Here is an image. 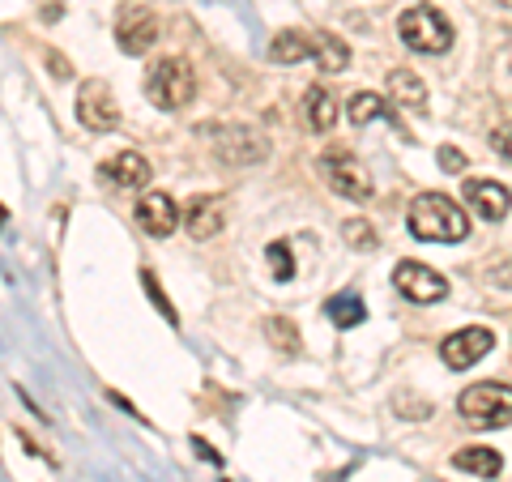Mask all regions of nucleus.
Returning a JSON list of instances; mask_svg holds the SVG:
<instances>
[{"label":"nucleus","mask_w":512,"mask_h":482,"mask_svg":"<svg viewBox=\"0 0 512 482\" xmlns=\"http://www.w3.org/2000/svg\"><path fill=\"white\" fill-rule=\"evenodd\" d=\"M491 146H495V150H500V154L508 158V163H512V124H504V128H500V133H495V137H491Z\"/></svg>","instance_id":"nucleus-27"},{"label":"nucleus","mask_w":512,"mask_h":482,"mask_svg":"<svg viewBox=\"0 0 512 482\" xmlns=\"http://www.w3.org/2000/svg\"><path fill=\"white\" fill-rule=\"evenodd\" d=\"M346 111H350V124H355V128H359V124H372V120H393V124H397V111L384 103L380 94H372V90L350 94V107H346ZM397 128H402V124H397ZM402 137H410L406 128H402Z\"/></svg>","instance_id":"nucleus-17"},{"label":"nucleus","mask_w":512,"mask_h":482,"mask_svg":"<svg viewBox=\"0 0 512 482\" xmlns=\"http://www.w3.org/2000/svg\"><path fill=\"white\" fill-rule=\"evenodd\" d=\"M269 269H274L278 282H291L295 278V256L286 244H269Z\"/></svg>","instance_id":"nucleus-24"},{"label":"nucleus","mask_w":512,"mask_h":482,"mask_svg":"<svg viewBox=\"0 0 512 482\" xmlns=\"http://www.w3.org/2000/svg\"><path fill=\"white\" fill-rule=\"evenodd\" d=\"M146 94H150V103L154 107H163V111H180L192 94H197V77H192V69L184 60H158L150 77H146Z\"/></svg>","instance_id":"nucleus-4"},{"label":"nucleus","mask_w":512,"mask_h":482,"mask_svg":"<svg viewBox=\"0 0 512 482\" xmlns=\"http://www.w3.org/2000/svg\"><path fill=\"white\" fill-rule=\"evenodd\" d=\"M141 282H146V291H150V299L158 303V312H163V316L171 320V325H180V316H175V308H171V303H167V295H163V286H158V282H154V273H150V269H141Z\"/></svg>","instance_id":"nucleus-25"},{"label":"nucleus","mask_w":512,"mask_h":482,"mask_svg":"<svg viewBox=\"0 0 512 482\" xmlns=\"http://www.w3.org/2000/svg\"><path fill=\"white\" fill-rule=\"evenodd\" d=\"M77 120H82L90 133H116L120 128V107L111 103V90L103 82H86L77 94Z\"/></svg>","instance_id":"nucleus-9"},{"label":"nucleus","mask_w":512,"mask_h":482,"mask_svg":"<svg viewBox=\"0 0 512 482\" xmlns=\"http://www.w3.org/2000/svg\"><path fill=\"white\" fill-rule=\"evenodd\" d=\"M440 167H444L448 175H461V171H466V154L453 150V146H444V150H440Z\"/></svg>","instance_id":"nucleus-26"},{"label":"nucleus","mask_w":512,"mask_h":482,"mask_svg":"<svg viewBox=\"0 0 512 482\" xmlns=\"http://www.w3.org/2000/svg\"><path fill=\"white\" fill-rule=\"evenodd\" d=\"M158 39V18H154V9L146 5V0H128V5L116 13V43H120V52L128 56H141V52H150Z\"/></svg>","instance_id":"nucleus-5"},{"label":"nucleus","mask_w":512,"mask_h":482,"mask_svg":"<svg viewBox=\"0 0 512 482\" xmlns=\"http://www.w3.org/2000/svg\"><path fill=\"white\" fill-rule=\"evenodd\" d=\"M508 188L504 184H495V180H470L466 184V205L483 218V222H500L508 214Z\"/></svg>","instance_id":"nucleus-12"},{"label":"nucleus","mask_w":512,"mask_h":482,"mask_svg":"<svg viewBox=\"0 0 512 482\" xmlns=\"http://www.w3.org/2000/svg\"><path fill=\"white\" fill-rule=\"evenodd\" d=\"M320 171H325V180H329V188L338 192V197H346V201H367L372 197V180H367V171L346 150H333V154L320 158Z\"/></svg>","instance_id":"nucleus-6"},{"label":"nucleus","mask_w":512,"mask_h":482,"mask_svg":"<svg viewBox=\"0 0 512 482\" xmlns=\"http://www.w3.org/2000/svg\"><path fill=\"white\" fill-rule=\"evenodd\" d=\"M491 346H495V333L474 325V329L448 333V337H444V346H440V355H444V363L453 367V372H466V367H474L478 359H487V355H491Z\"/></svg>","instance_id":"nucleus-10"},{"label":"nucleus","mask_w":512,"mask_h":482,"mask_svg":"<svg viewBox=\"0 0 512 482\" xmlns=\"http://www.w3.org/2000/svg\"><path fill=\"white\" fill-rule=\"evenodd\" d=\"M103 175H107L111 184H120V188H146L150 184V163L137 150H124L116 158H107Z\"/></svg>","instance_id":"nucleus-14"},{"label":"nucleus","mask_w":512,"mask_h":482,"mask_svg":"<svg viewBox=\"0 0 512 482\" xmlns=\"http://www.w3.org/2000/svg\"><path fill=\"white\" fill-rule=\"evenodd\" d=\"M453 465L461 474H470V478H495V474H500V453H495V448L474 444V448H461V453H453Z\"/></svg>","instance_id":"nucleus-18"},{"label":"nucleus","mask_w":512,"mask_h":482,"mask_svg":"<svg viewBox=\"0 0 512 482\" xmlns=\"http://www.w3.org/2000/svg\"><path fill=\"white\" fill-rule=\"evenodd\" d=\"M397 35L410 52H423V56H444L453 47V26L436 5H414L397 18Z\"/></svg>","instance_id":"nucleus-2"},{"label":"nucleus","mask_w":512,"mask_h":482,"mask_svg":"<svg viewBox=\"0 0 512 482\" xmlns=\"http://www.w3.org/2000/svg\"><path fill=\"white\" fill-rule=\"evenodd\" d=\"M222 222H227V210H222V197H197L188 201L184 210V227L192 239H214L222 231Z\"/></svg>","instance_id":"nucleus-13"},{"label":"nucleus","mask_w":512,"mask_h":482,"mask_svg":"<svg viewBox=\"0 0 512 482\" xmlns=\"http://www.w3.org/2000/svg\"><path fill=\"white\" fill-rule=\"evenodd\" d=\"M389 99L406 111H427V86L419 82V73L410 69H393L389 73Z\"/></svg>","instance_id":"nucleus-16"},{"label":"nucleus","mask_w":512,"mask_h":482,"mask_svg":"<svg viewBox=\"0 0 512 482\" xmlns=\"http://www.w3.org/2000/svg\"><path fill=\"white\" fill-rule=\"evenodd\" d=\"M265 150L269 146L261 141V133H252V128H244V124H231V128H218V133H214V154L227 167H252V163H261Z\"/></svg>","instance_id":"nucleus-7"},{"label":"nucleus","mask_w":512,"mask_h":482,"mask_svg":"<svg viewBox=\"0 0 512 482\" xmlns=\"http://www.w3.org/2000/svg\"><path fill=\"white\" fill-rule=\"evenodd\" d=\"M346 60H350V52H346V43L338 35H316V64H320V69H325V73H342Z\"/></svg>","instance_id":"nucleus-21"},{"label":"nucleus","mask_w":512,"mask_h":482,"mask_svg":"<svg viewBox=\"0 0 512 482\" xmlns=\"http://www.w3.org/2000/svg\"><path fill=\"white\" fill-rule=\"evenodd\" d=\"M393 286L402 291L410 303H440L448 295V282L440 278L436 269H427L419 261H402L393 269Z\"/></svg>","instance_id":"nucleus-8"},{"label":"nucleus","mask_w":512,"mask_h":482,"mask_svg":"<svg viewBox=\"0 0 512 482\" xmlns=\"http://www.w3.org/2000/svg\"><path fill=\"white\" fill-rule=\"evenodd\" d=\"M325 312H329V320H333L338 329H355L359 320L367 316V308H363L359 295H333V299L325 303Z\"/></svg>","instance_id":"nucleus-20"},{"label":"nucleus","mask_w":512,"mask_h":482,"mask_svg":"<svg viewBox=\"0 0 512 482\" xmlns=\"http://www.w3.org/2000/svg\"><path fill=\"white\" fill-rule=\"evenodd\" d=\"M52 69H56V77H69V64H64V56H52Z\"/></svg>","instance_id":"nucleus-28"},{"label":"nucleus","mask_w":512,"mask_h":482,"mask_svg":"<svg viewBox=\"0 0 512 482\" xmlns=\"http://www.w3.org/2000/svg\"><path fill=\"white\" fill-rule=\"evenodd\" d=\"M406 222H410L414 239H431V244H457V239L470 235L466 210H461L453 197H444V192H423V197L410 205Z\"/></svg>","instance_id":"nucleus-1"},{"label":"nucleus","mask_w":512,"mask_h":482,"mask_svg":"<svg viewBox=\"0 0 512 482\" xmlns=\"http://www.w3.org/2000/svg\"><path fill=\"white\" fill-rule=\"evenodd\" d=\"M303 111H308V128H312V133H329V128L338 124V103H333V94L325 86H312L308 90Z\"/></svg>","instance_id":"nucleus-19"},{"label":"nucleus","mask_w":512,"mask_h":482,"mask_svg":"<svg viewBox=\"0 0 512 482\" xmlns=\"http://www.w3.org/2000/svg\"><path fill=\"white\" fill-rule=\"evenodd\" d=\"M342 235H346L350 248H363V252L376 248V231H372V222H363V218H350L346 227H342Z\"/></svg>","instance_id":"nucleus-23"},{"label":"nucleus","mask_w":512,"mask_h":482,"mask_svg":"<svg viewBox=\"0 0 512 482\" xmlns=\"http://www.w3.org/2000/svg\"><path fill=\"white\" fill-rule=\"evenodd\" d=\"M500 5H504V9H512V0H500Z\"/></svg>","instance_id":"nucleus-29"},{"label":"nucleus","mask_w":512,"mask_h":482,"mask_svg":"<svg viewBox=\"0 0 512 482\" xmlns=\"http://www.w3.org/2000/svg\"><path fill=\"white\" fill-rule=\"evenodd\" d=\"M457 410L470 427H508L512 423V384H495V380L470 384V389L461 393Z\"/></svg>","instance_id":"nucleus-3"},{"label":"nucleus","mask_w":512,"mask_h":482,"mask_svg":"<svg viewBox=\"0 0 512 482\" xmlns=\"http://www.w3.org/2000/svg\"><path fill=\"white\" fill-rule=\"evenodd\" d=\"M137 227L154 239H167L175 227H180V210H175V201L167 192H150V197L137 201Z\"/></svg>","instance_id":"nucleus-11"},{"label":"nucleus","mask_w":512,"mask_h":482,"mask_svg":"<svg viewBox=\"0 0 512 482\" xmlns=\"http://www.w3.org/2000/svg\"><path fill=\"white\" fill-rule=\"evenodd\" d=\"M265 337H269V342H274L278 350H291V355L299 350V333H295V325H291L286 316H269V320H265Z\"/></svg>","instance_id":"nucleus-22"},{"label":"nucleus","mask_w":512,"mask_h":482,"mask_svg":"<svg viewBox=\"0 0 512 482\" xmlns=\"http://www.w3.org/2000/svg\"><path fill=\"white\" fill-rule=\"evenodd\" d=\"M308 56H316V35H308V30H282L269 43V60L274 64H299Z\"/></svg>","instance_id":"nucleus-15"}]
</instances>
